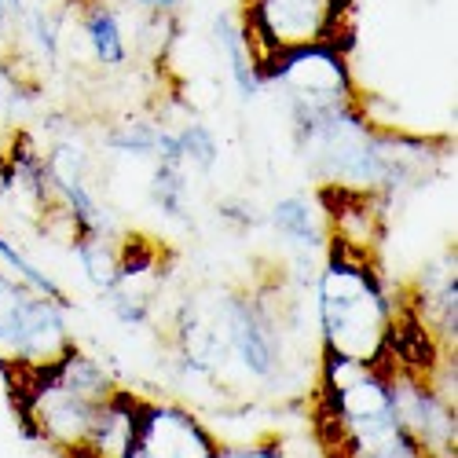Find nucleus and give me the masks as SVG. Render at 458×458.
<instances>
[{"mask_svg":"<svg viewBox=\"0 0 458 458\" xmlns=\"http://www.w3.org/2000/svg\"><path fill=\"white\" fill-rule=\"evenodd\" d=\"M312 297L327 360L386 367L396 316L367 253L334 239Z\"/></svg>","mask_w":458,"mask_h":458,"instance_id":"1","label":"nucleus"},{"mask_svg":"<svg viewBox=\"0 0 458 458\" xmlns=\"http://www.w3.org/2000/svg\"><path fill=\"white\" fill-rule=\"evenodd\" d=\"M63 309L66 304L30 290L0 268V370L15 386L33 389L73 352V334Z\"/></svg>","mask_w":458,"mask_h":458,"instance_id":"2","label":"nucleus"},{"mask_svg":"<svg viewBox=\"0 0 458 458\" xmlns=\"http://www.w3.org/2000/svg\"><path fill=\"white\" fill-rule=\"evenodd\" d=\"M349 0H242L239 22L250 37L257 66L290 52L337 45Z\"/></svg>","mask_w":458,"mask_h":458,"instance_id":"3","label":"nucleus"},{"mask_svg":"<svg viewBox=\"0 0 458 458\" xmlns=\"http://www.w3.org/2000/svg\"><path fill=\"white\" fill-rule=\"evenodd\" d=\"M260 81H272L286 103L290 125L312 122L319 114L352 106V78L337 45L304 48L260 66Z\"/></svg>","mask_w":458,"mask_h":458,"instance_id":"4","label":"nucleus"},{"mask_svg":"<svg viewBox=\"0 0 458 458\" xmlns=\"http://www.w3.org/2000/svg\"><path fill=\"white\" fill-rule=\"evenodd\" d=\"M136 451L147 458H213L216 444L191 411L173 403H140Z\"/></svg>","mask_w":458,"mask_h":458,"instance_id":"5","label":"nucleus"},{"mask_svg":"<svg viewBox=\"0 0 458 458\" xmlns=\"http://www.w3.org/2000/svg\"><path fill=\"white\" fill-rule=\"evenodd\" d=\"M213 41L216 48L227 55V73H232V81L239 89L242 99H253L264 81H260V66H257V55L250 48V37L239 22V15H216L213 22Z\"/></svg>","mask_w":458,"mask_h":458,"instance_id":"6","label":"nucleus"},{"mask_svg":"<svg viewBox=\"0 0 458 458\" xmlns=\"http://www.w3.org/2000/svg\"><path fill=\"white\" fill-rule=\"evenodd\" d=\"M268 220L297 253H316L327 246V232H323V220H319V209L312 199H304V195L276 199Z\"/></svg>","mask_w":458,"mask_h":458,"instance_id":"7","label":"nucleus"},{"mask_svg":"<svg viewBox=\"0 0 458 458\" xmlns=\"http://www.w3.org/2000/svg\"><path fill=\"white\" fill-rule=\"evenodd\" d=\"M81 26H85V41L92 48V59L99 66H110V70L125 66V59H129L125 30H122L118 12H114L106 0H92V4L85 8V22Z\"/></svg>","mask_w":458,"mask_h":458,"instance_id":"8","label":"nucleus"},{"mask_svg":"<svg viewBox=\"0 0 458 458\" xmlns=\"http://www.w3.org/2000/svg\"><path fill=\"white\" fill-rule=\"evenodd\" d=\"M150 202L169 220H187V169L158 162L150 176Z\"/></svg>","mask_w":458,"mask_h":458,"instance_id":"9","label":"nucleus"},{"mask_svg":"<svg viewBox=\"0 0 458 458\" xmlns=\"http://www.w3.org/2000/svg\"><path fill=\"white\" fill-rule=\"evenodd\" d=\"M213 458H286L276 444H250V447H227V451H216Z\"/></svg>","mask_w":458,"mask_h":458,"instance_id":"10","label":"nucleus"},{"mask_svg":"<svg viewBox=\"0 0 458 458\" xmlns=\"http://www.w3.org/2000/svg\"><path fill=\"white\" fill-rule=\"evenodd\" d=\"M136 8H143V12H155V15H165V12H173L180 0H132Z\"/></svg>","mask_w":458,"mask_h":458,"instance_id":"11","label":"nucleus"},{"mask_svg":"<svg viewBox=\"0 0 458 458\" xmlns=\"http://www.w3.org/2000/svg\"><path fill=\"white\" fill-rule=\"evenodd\" d=\"M0 8H4V15H8V19H15V15H22V8H26V4H22V0H0Z\"/></svg>","mask_w":458,"mask_h":458,"instance_id":"12","label":"nucleus"},{"mask_svg":"<svg viewBox=\"0 0 458 458\" xmlns=\"http://www.w3.org/2000/svg\"><path fill=\"white\" fill-rule=\"evenodd\" d=\"M125 458H147V454H143V451H136V447H132V451H129V454H125Z\"/></svg>","mask_w":458,"mask_h":458,"instance_id":"13","label":"nucleus"},{"mask_svg":"<svg viewBox=\"0 0 458 458\" xmlns=\"http://www.w3.org/2000/svg\"><path fill=\"white\" fill-rule=\"evenodd\" d=\"M4 22H8V15H4V8H0V30H4Z\"/></svg>","mask_w":458,"mask_h":458,"instance_id":"14","label":"nucleus"}]
</instances>
